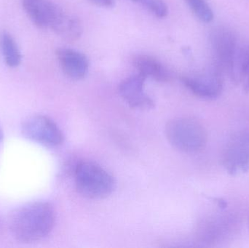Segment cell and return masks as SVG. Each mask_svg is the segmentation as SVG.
<instances>
[{
	"label": "cell",
	"mask_w": 249,
	"mask_h": 248,
	"mask_svg": "<svg viewBox=\"0 0 249 248\" xmlns=\"http://www.w3.org/2000/svg\"><path fill=\"white\" fill-rule=\"evenodd\" d=\"M55 213L51 204L35 202L16 210L10 219L13 237L23 243H32L45 238L52 231Z\"/></svg>",
	"instance_id": "cell-1"
},
{
	"label": "cell",
	"mask_w": 249,
	"mask_h": 248,
	"mask_svg": "<svg viewBox=\"0 0 249 248\" xmlns=\"http://www.w3.org/2000/svg\"><path fill=\"white\" fill-rule=\"evenodd\" d=\"M77 191L85 198L101 199L113 192L115 181L105 168L93 162H81L74 169Z\"/></svg>",
	"instance_id": "cell-2"
},
{
	"label": "cell",
	"mask_w": 249,
	"mask_h": 248,
	"mask_svg": "<svg viewBox=\"0 0 249 248\" xmlns=\"http://www.w3.org/2000/svg\"><path fill=\"white\" fill-rule=\"evenodd\" d=\"M165 135L173 147L187 153L198 152L207 141L204 127L192 118H177L170 121L165 128Z\"/></svg>",
	"instance_id": "cell-3"
},
{
	"label": "cell",
	"mask_w": 249,
	"mask_h": 248,
	"mask_svg": "<svg viewBox=\"0 0 249 248\" xmlns=\"http://www.w3.org/2000/svg\"><path fill=\"white\" fill-rule=\"evenodd\" d=\"M21 131L27 139L44 147H58L64 141V135L58 125L43 115L29 116L22 124Z\"/></svg>",
	"instance_id": "cell-4"
},
{
	"label": "cell",
	"mask_w": 249,
	"mask_h": 248,
	"mask_svg": "<svg viewBox=\"0 0 249 248\" xmlns=\"http://www.w3.org/2000/svg\"><path fill=\"white\" fill-rule=\"evenodd\" d=\"M210 40L216 64L232 76L239 51L235 33L231 29L220 26L212 31Z\"/></svg>",
	"instance_id": "cell-5"
},
{
	"label": "cell",
	"mask_w": 249,
	"mask_h": 248,
	"mask_svg": "<svg viewBox=\"0 0 249 248\" xmlns=\"http://www.w3.org/2000/svg\"><path fill=\"white\" fill-rule=\"evenodd\" d=\"M222 164L231 176L249 171V132L236 134L228 143L222 156Z\"/></svg>",
	"instance_id": "cell-6"
},
{
	"label": "cell",
	"mask_w": 249,
	"mask_h": 248,
	"mask_svg": "<svg viewBox=\"0 0 249 248\" xmlns=\"http://www.w3.org/2000/svg\"><path fill=\"white\" fill-rule=\"evenodd\" d=\"M146 78L138 73L127 77L118 87L120 96L133 109L148 110L155 106L153 100L144 90Z\"/></svg>",
	"instance_id": "cell-7"
},
{
	"label": "cell",
	"mask_w": 249,
	"mask_h": 248,
	"mask_svg": "<svg viewBox=\"0 0 249 248\" xmlns=\"http://www.w3.org/2000/svg\"><path fill=\"white\" fill-rule=\"evenodd\" d=\"M30 20L41 29H53L64 11L51 0H21Z\"/></svg>",
	"instance_id": "cell-8"
},
{
	"label": "cell",
	"mask_w": 249,
	"mask_h": 248,
	"mask_svg": "<svg viewBox=\"0 0 249 248\" xmlns=\"http://www.w3.org/2000/svg\"><path fill=\"white\" fill-rule=\"evenodd\" d=\"M181 80L193 94L206 100L216 99L223 89V82L218 71H211L198 76H184Z\"/></svg>",
	"instance_id": "cell-9"
},
{
	"label": "cell",
	"mask_w": 249,
	"mask_h": 248,
	"mask_svg": "<svg viewBox=\"0 0 249 248\" xmlns=\"http://www.w3.org/2000/svg\"><path fill=\"white\" fill-rule=\"evenodd\" d=\"M55 55L67 77L74 80H83L86 77L90 64L84 53L71 48H60L56 50Z\"/></svg>",
	"instance_id": "cell-10"
},
{
	"label": "cell",
	"mask_w": 249,
	"mask_h": 248,
	"mask_svg": "<svg viewBox=\"0 0 249 248\" xmlns=\"http://www.w3.org/2000/svg\"><path fill=\"white\" fill-rule=\"evenodd\" d=\"M133 65L143 77L166 83L171 78L169 70L155 57L149 55H137L133 58Z\"/></svg>",
	"instance_id": "cell-11"
},
{
	"label": "cell",
	"mask_w": 249,
	"mask_h": 248,
	"mask_svg": "<svg viewBox=\"0 0 249 248\" xmlns=\"http://www.w3.org/2000/svg\"><path fill=\"white\" fill-rule=\"evenodd\" d=\"M53 30L63 39L68 41H76L80 39L83 33L81 22L75 16L64 12Z\"/></svg>",
	"instance_id": "cell-12"
},
{
	"label": "cell",
	"mask_w": 249,
	"mask_h": 248,
	"mask_svg": "<svg viewBox=\"0 0 249 248\" xmlns=\"http://www.w3.org/2000/svg\"><path fill=\"white\" fill-rule=\"evenodd\" d=\"M0 45L6 64L10 68L18 66L21 63V53L16 41L8 32H3L1 35Z\"/></svg>",
	"instance_id": "cell-13"
},
{
	"label": "cell",
	"mask_w": 249,
	"mask_h": 248,
	"mask_svg": "<svg viewBox=\"0 0 249 248\" xmlns=\"http://www.w3.org/2000/svg\"><path fill=\"white\" fill-rule=\"evenodd\" d=\"M232 77L241 83L244 91L249 92V46L238 51Z\"/></svg>",
	"instance_id": "cell-14"
},
{
	"label": "cell",
	"mask_w": 249,
	"mask_h": 248,
	"mask_svg": "<svg viewBox=\"0 0 249 248\" xmlns=\"http://www.w3.org/2000/svg\"><path fill=\"white\" fill-rule=\"evenodd\" d=\"M190 10L203 23H210L213 20V12L206 0H185Z\"/></svg>",
	"instance_id": "cell-15"
},
{
	"label": "cell",
	"mask_w": 249,
	"mask_h": 248,
	"mask_svg": "<svg viewBox=\"0 0 249 248\" xmlns=\"http://www.w3.org/2000/svg\"><path fill=\"white\" fill-rule=\"evenodd\" d=\"M139 3L158 18H164L168 15V7L163 0H132Z\"/></svg>",
	"instance_id": "cell-16"
},
{
	"label": "cell",
	"mask_w": 249,
	"mask_h": 248,
	"mask_svg": "<svg viewBox=\"0 0 249 248\" xmlns=\"http://www.w3.org/2000/svg\"><path fill=\"white\" fill-rule=\"evenodd\" d=\"M93 3L102 7H112L115 5V0H91Z\"/></svg>",
	"instance_id": "cell-17"
},
{
	"label": "cell",
	"mask_w": 249,
	"mask_h": 248,
	"mask_svg": "<svg viewBox=\"0 0 249 248\" xmlns=\"http://www.w3.org/2000/svg\"><path fill=\"white\" fill-rule=\"evenodd\" d=\"M3 138H4V134H3L2 130H1V127H0V143L2 141Z\"/></svg>",
	"instance_id": "cell-18"
}]
</instances>
